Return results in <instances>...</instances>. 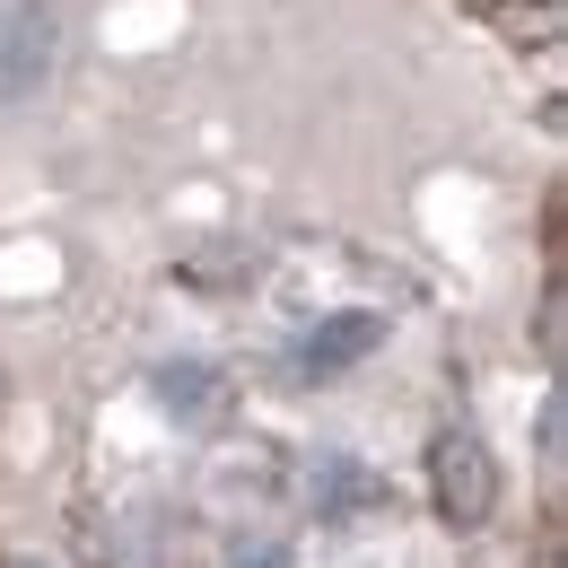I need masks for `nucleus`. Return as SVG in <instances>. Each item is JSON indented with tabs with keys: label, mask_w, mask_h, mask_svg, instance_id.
Instances as JSON below:
<instances>
[]
</instances>
